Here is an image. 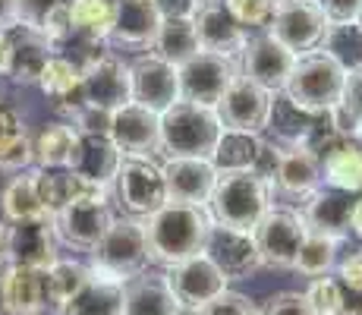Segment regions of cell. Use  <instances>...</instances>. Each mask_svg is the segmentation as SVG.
<instances>
[{"mask_svg":"<svg viewBox=\"0 0 362 315\" xmlns=\"http://www.w3.org/2000/svg\"><path fill=\"white\" fill-rule=\"evenodd\" d=\"M76 142H79V132L66 120L47 123L45 130L32 139V164L38 167V171H69Z\"/></svg>","mask_w":362,"mask_h":315,"instance_id":"1f68e13d","label":"cell"},{"mask_svg":"<svg viewBox=\"0 0 362 315\" xmlns=\"http://www.w3.org/2000/svg\"><path fill=\"white\" fill-rule=\"evenodd\" d=\"M277 0H224L227 13L243 25V29H268L271 23V13H274Z\"/></svg>","mask_w":362,"mask_h":315,"instance_id":"b9f144b4","label":"cell"},{"mask_svg":"<svg viewBox=\"0 0 362 315\" xmlns=\"http://www.w3.org/2000/svg\"><path fill=\"white\" fill-rule=\"evenodd\" d=\"M107 136L123 158H155L161 151V114L129 101L110 114Z\"/></svg>","mask_w":362,"mask_h":315,"instance_id":"5bb4252c","label":"cell"},{"mask_svg":"<svg viewBox=\"0 0 362 315\" xmlns=\"http://www.w3.org/2000/svg\"><path fill=\"white\" fill-rule=\"evenodd\" d=\"M57 246L60 240L54 230V218L6 224V262L47 271L60 258Z\"/></svg>","mask_w":362,"mask_h":315,"instance_id":"ac0fdd59","label":"cell"},{"mask_svg":"<svg viewBox=\"0 0 362 315\" xmlns=\"http://www.w3.org/2000/svg\"><path fill=\"white\" fill-rule=\"evenodd\" d=\"M129 95L136 104L164 114L180 101V73L158 54H139L129 63Z\"/></svg>","mask_w":362,"mask_h":315,"instance_id":"9a60e30c","label":"cell"},{"mask_svg":"<svg viewBox=\"0 0 362 315\" xmlns=\"http://www.w3.org/2000/svg\"><path fill=\"white\" fill-rule=\"evenodd\" d=\"M0 212H4L6 224H19V221H38V218H51L41 195V171L29 167L19 171V177H13L10 183L0 193Z\"/></svg>","mask_w":362,"mask_h":315,"instance_id":"4316f807","label":"cell"},{"mask_svg":"<svg viewBox=\"0 0 362 315\" xmlns=\"http://www.w3.org/2000/svg\"><path fill=\"white\" fill-rule=\"evenodd\" d=\"M350 193H337V189H315V193L305 199L303 205V221L309 230H318V234L337 236V240H346L350 236V212H353Z\"/></svg>","mask_w":362,"mask_h":315,"instance_id":"d4e9b609","label":"cell"},{"mask_svg":"<svg viewBox=\"0 0 362 315\" xmlns=\"http://www.w3.org/2000/svg\"><path fill=\"white\" fill-rule=\"evenodd\" d=\"M264 155V139L252 132H230L221 130V139L214 145L211 164L214 171H259Z\"/></svg>","mask_w":362,"mask_h":315,"instance_id":"d6a6232c","label":"cell"},{"mask_svg":"<svg viewBox=\"0 0 362 315\" xmlns=\"http://www.w3.org/2000/svg\"><path fill=\"white\" fill-rule=\"evenodd\" d=\"M318 51H325L344 73L362 69V25L359 23H331Z\"/></svg>","mask_w":362,"mask_h":315,"instance_id":"74e56055","label":"cell"},{"mask_svg":"<svg viewBox=\"0 0 362 315\" xmlns=\"http://www.w3.org/2000/svg\"><path fill=\"white\" fill-rule=\"evenodd\" d=\"M211 224L214 221L208 214V208L183 205V202H164L151 218L142 221L148 258L164 265V268H173L180 262L205 256Z\"/></svg>","mask_w":362,"mask_h":315,"instance_id":"6da1fadb","label":"cell"},{"mask_svg":"<svg viewBox=\"0 0 362 315\" xmlns=\"http://www.w3.org/2000/svg\"><path fill=\"white\" fill-rule=\"evenodd\" d=\"M350 234H356L362 240V199L353 202V212H350Z\"/></svg>","mask_w":362,"mask_h":315,"instance_id":"f5cc1de1","label":"cell"},{"mask_svg":"<svg viewBox=\"0 0 362 315\" xmlns=\"http://www.w3.org/2000/svg\"><path fill=\"white\" fill-rule=\"evenodd\" d=\"M334 126H337L344 136L356 139V132L362 130V69L356 73H346L344 82V95H340V104L331 110Z\"/></svg>","mask_w":362,"mask_h":315,"instance_id":"60d3db41","label":"cell"},{"mask_svg":"<svg viewBox=\"0 0 362 315\" xmlns=\"http://www.w3.org/2000/svg\"><path fill=\"white\" fill-rule=\"evenodd\" d=\"M161 177H164V189H167V202H183V205L208 208L218 171H214V164L205 158H164Z\"/></svg>","mask_w":362,"mask_h":315,"instance_id":"44dd1931","label":"cell"},{"mask_svg":"<svg viewBox=\"0 0 362 315\" xmlns=\"http://www.w3.org/2000/svg\"><path fill=\"white\" fill-rule=\"evenodd\" d=\"M196 315H259V306L246 297V293L224 290L221 297H214L211 303H205Z\"/></svg>","mask_w":362,"mask_h":315,"instance_id":"ee69618b","label":"cell"},{"mask_svg":"<svg viewBox=\"0 0 362 315\" xmlns=\"http://www.w3.org/2000/svg\"><path fill=\"white\" fill-rule=\"evenodd\" d=\"M158 29H161V13L155 0H117L114 29L107 41L120 47H148L151 51Z\"/></svg>","mask_w":362,"mask_h":315,"instance_id":"cb8c5ba5","label":"cell"},{"mask_svg":"<svg viewBox=\"0 0 362 315\" xmlns=\"http://www.w3.org/2000/svg\"><path fill=\"white\" fill-rule=\"evenodd\" d=\"M32 164V136L10 108L0 104V167L4 171H29Z\"/></svg>","mask_w":362,"mask_h":315,"instance_id":"f35d334b","label":"cell"},{"mask_svg":"<svg viewBox=\"0 0 362 315\" xmlns=\"http://www.w3.org/2000/svg\"><path fill=\"white\" fill-rule=\"evenodd\" d=\"M0 312L4 315H57L47 290V275L38 268L0 265Z\"/></svg>","mask_w":362,"mask_h":315,"instance_id":"4fadbf2b","label":"cell"},{"mask_svg":"<svg viewBox=\"0 0 362 315\" xmlns=\"http://www.w3.org/2000/svg\"><path fill=\"white\" fill-rule=\"evenodd\" d=\"M271 193L274 186L290 199H309L315 189L325 186L322 161L309 145H277L274 142V164H271Z\"/></svg>","mask_w":362,"mask_h":315,"instance_id":"e0dca14e","label":"cell"},{"mask_svg":"<svg viewBox=\"0 0 362 315\" xmlns=\"http://www.w3.org/2000/svg\"><path fill=\"white\" fill-rule=\"evenodd\" d=\"M114 186L127 218H151L167 202L161 164L155 158H120Z\"/></svg>","mask_w":362,"mask_h":315,"instance_id":"ba28073f","label":"cell"},{"mask_svg":"<svg viewBox=\"0 0 362 315\" xmlns=\"http://www.w3.org/2000/svg\"><path fill=\"white\" fill-rule=\"evenodd\" d=\"M60 315H123V281L92 271L86 287L69 299Z\"/></svg>","mask_w":362,"mask_h":315,"instance_id":"4dcf8cb0","label":"cell"},{"mask_svg":"<svg viewBox=\"0 0 362 315\" xmlns=\"http://www.w3.org/2000/svg\"><path fill=\"white\" fill-rule=\"evenodd\" d=\"M318 120H322V117H312V114H305V110H299L296 104H290L281 92H277L274 101H271L268 130L274 132L277 145H305L309 136L315 132Z\"/></svg>","mask_w":362,"mask_h":315,"instance_id":"836d02e7","label":"cell"},{"mask_svg":"<svg viewBox=\"0 0 362 315\" xmlns=\"http://www.w3.org/2000/svg\"><path fill=\"white\" fill-rule=\"evenodd\" d=\"M328 23H356L362 13V0H318Z\"/></svg>","mask_w":362,"mask_h":315,"instance_id":"c3c4849f","label":"cell"},{"mask_svg":"<svg viewBox=\"0 0 362 315\" xmlns=\"http://www.w3.org/2000/svg\"><path fill=\"white\" fill-rule=\"evenodd\" d=\"M82 69V108L114 114L132 101L129 95V63L114 51H92L79 63Z\"/></svg>","mask_w":362,"mask_h":315,"instance_id":"52a82bcc","label":"cell"},{"mask_svg":"<svg viewBox=\"0 0 362 315\" xmlns=\"http://www.w3.org/2000/svg\"><path fill=\"white\" fill-rule=\"evenodd\" d=\"M305 299H309L312 312L315 315H340V284L337 277H315L305 290Z\"/></svg>","mask_w":362,"mask_h":315,"instance_id":"7bdbcfd3","label":"cell"},{"mask_svg":"<svg viewBox=\"0 0 362 315\" xmlns=\"http://www.w3.org/2000/svg\"><path fill=\"white\" fill-rule=\"evenodd\" d=\"M271 183L255 171H218L214 193L208 199V214L218 227L252 234L274 202Z\"/></svg>","mask_w":362,"mask_h":315,"instance_id":"7a4b0ae2","label":"cell"},{"mask_svg":"<svg viewBox=\"0 0 362 315\" xmlns=\"http://www.w3.org/2000/svg\"><path fill=\"white\" fill-rule=\"evenodd\" d=\"M164 277L170 284V293L177 299L180 312H192V315L205 303H211L214 297H221L227 290V284H230L208 256H196L189 262L173 265V268L164 271Z\"/></svg>","mask_w":362,"mask_h":315,"instance_id":"7c38bea8","label":"cell"},{"mask_svg":"<svg viewBox=\"0 0 362 315\" xmlns=\"http://www.w3.org/2000/svg\"><path fill=\"white\" fill-rule=\"evenodd\" d=\"M255 246H259L262 265L268 268H293L296 252L303 246L305 236V221L296 208L287 205H271L259 221V227L252 230Z\"/></svg>","mask_w":362,"mask_h":315,"instance_id":"9c48e42d","label":"cell"},{"mask_svg":"<svg viewBox=\"0 0 362 315\" xmlns=\"http://www.w3.org/2000/svg\"><path fill=\"white\" fill-rule=\"evenodd\" d=\"M19 29V6L16 0H0V32H13Z\"/></svg>","mask_w":362,"mask_h":315,"instance_id":"f907efd6","label":"cell"},{"mask_svg":"<svg viewBox=\"0 0 362 315\" xmlns=\"http://www.w3.org/2000/svg\"><path fill=\"white\" fill-rule=\"evenodd\" d=\"M88 268L98 271L114 281H129L142 275L148 265V243H145V227L139 218H114L107 234L98 240L92 252Z\"/></svg>","mask_w":362,"mask_h":315,"instance_id":"5b68a950","label":"cell"},{"mask_svg":"<svg viewBox=\"0 0 362 315\" xmlns=\"http://www.w3.org/2000/svg\"><path fill=\"white\" fill-rule=\"evenodd\" d=\"M340 315H362V293L340 287Z\"/></svg>","mask_w":362,"mask_h":315,"instance_id":"816d5d0a","label":"cell"},{"mask_svg":"<svg viewBox=\"0 0 362 315\" xmlns=\"http://www.w3.org/2000/svg\"><path fill=\"white\" fill-rule=\"evenodd\" d=\"M6 262V221H0V265Z\"/></svg>","mask_w":362,"mask_h":315,"instance_id":"db71d44e","label":"cell"},{"mask_svg":"<svg viewBox=\"0 0 362 315\" xmlns=\"http://www.w3.org/2000/svg\"><path fill=\"white\" fill-rule=\"evenodd\" d=\"M328 25L331 23L318 0H277L268 23V35L290 54L303 57L309 51H318Z\"/></svg>","mask_w":362,"mask_h":315,"instance_id":"8992f818","label":"cell"},{"mask_svg":"<svg viewBox=\"0 0 362 315\" xmlns=\"http://www.w3.org/2000/svg\"><path fill=\"white\" fill-rule=\"evenodd\" d=\"M322 180L337 193H359L362 189V145L356 139H340L322 158Z\"/></svg>","mask_w":362,"mask_h":315,"instance_id":"f546056e","label":"cell"},{"mask_svg":"<svg viewBox=\"0 0 362 315\" xmlns=\"http://www.w3.org/2000/svg\"><path fill=\"white\" fill-rule=\"evenodd\" d=\"M337 236H328V234H318V230H309L305 227V236H303V246L296 252V265L293 271L305 277H328L334 268H337V249H340Z\"/></svg>","mask_w":362,"mask_h":315,"instance_id":"d590c367","label":"cell"},{"mask_svg":"<svg viewBox=\"0 0 362 315\" xmlns=\"http://www.w3.org/2000/svg\"><path fill=\"white\" fill-rule=\"evenodd\" d=\"M205 256L218 265V271L227 281H243V277H252L262 268V256L255 246L252 234H243V230L230 227H218L211 224V234L205 243Z\"/></svg>","mask_w":362,"mask_h":315,"instance_id":"7402d4cb","label":"cell"},{"mask_svg":"<svg viewBox=\"0 0 362 315\" xmlns=\"http://www.w3.org/2000/svg\"><path fill=\"white\" fill-rule=\"evenodd\" d=\"M221 120L214 108L177 101L161 114V151L167 158H205L211 161L221 139Z\"/></svg>","mask_w":362,"mask_h":315,"instance_id":"277c9868","label":"cell"},{"mask_svg":"<svg viewBox=\"0 0 362 315\" xmlns=\"http://www.w3.org/2000/svg\"><path fill=\"white\" fill-rule=\"evenodd\" d=\"M120 151L117 145L110 142V136H92V132H79V142H76V151H73V164L69 171L82 173L86 180L92 183H114V173L120 167Z\"/></svg>","mask_w":362,"mask_h":315,"instance_id":"f1b7e54d","label":"cell"},{"mask_svg":"<svg viewBox=\"0 0 362 315\" xmlns=\"http://www.w3.org/2000/svg\"><path fill=\"white\" fill-rule=\"evenodd\" d=\"M337 284L353 293H362V249L346 252L344 262H337Z\"/></svg>","mask_w":362,"mask_h":315,"instance_id":"7dc6e473","label":"cell"},{"mask_svg":"<svg viewBox=\"0 0 362 315\" xmlns=\"http://www.w3.org/2000/svg\"><path fill=\"white\" fill-rule=\"evenodd\" d=\"M344 82H346V73L328 54L309 51V54H303V57H296L293 69H290V79L281 95L287 98L290 104H296L299 110H305V114L325 117L340 104Z\"/></svg>","mask_w":362,"mask_h":315,"instance_id":"3957f363","label":"cell"},{"mask_svg":"<svg viewBox=\"0 0 362 315\" xmlns=\"http://www.w3.org/2000/svg\"><path fill=\"white\" fill-rule=\"evenodd\" d=\"M356 142H359V145H362V130H359V132H356Z\"/></svg>","mask_w":362,"mask_h":315,"instance_id":"9f6ffc18","label":"cell"},{"mask_svg":"<svg viewBox=\"0 0 362 315\" xmlns=\"http://www.w3.org/2000/svg\"><path fill=\"white\" fill-rule=\"evenodd\" d=\"M117 0H69V25L73 35L88 41H107L114 29Z\"/></svg>","mask_w":362,"mask_h":315,"instance_id":"8d00e7d4","label":"cell"},{"mask_svg":"<svg viewBox=\"0 0 362 315\" xmlns=\"http://www.w3.org/2000/svg\"><path fill=\"white\" fill-rule=\"evenodd\" d=\"M151 54H158V57L177 69L183 63H189L199 54V38L192 19H167V23H161L155 45H151Z\"/></svg>","mask_w":362,"mask_h":315,"instance_id":"e575fe53","label":"cell"},{"mask_svg":"<svg viewBox=\"0 0 362 315\" xmlns=\"http://www.w3.org/2000/svg\"><path fill=\"white\" fill-rule=\"evenodd\" d=\"M296 63V54H290L284 45H277L268 32L264 35H255V38L246 41L240 54V73L246 79H252L255 86H262L264 92L277 95L284 92L290 79V69Z\"/></svg>","mask_w":362,"mask_h":315,"instance_id":"d6986e66","label":"cell"},{"mask_svg":"<svg viewBox=\"0 0 362 315\" xmlns=\"http://www.w3.org/2000/svg\"><path fill=\"white\" fill-rule=\"evenodd\" d=\"M123 315H180L164 271H142L123 281Z\"/></svg>","mask_w":362,"mask_h":315,"instance_id":"484cf974","label":"cell"},{"mask_svg":"<svg viewBox=\"0 0 362 315\" xmlns=\"http://www.w3.org/2000/svg\"><path fill=\"white\" fill-rule=\"evenodd\" d=\"M180 73V101H192L202 108H218V101L230 88L240 73V63L218 57V54L199 51L189 63L177 69Z\"/></svg>","mask_w":362,"mask_h":315,"instance_id":"30bf717a","label":"cell"},{"mask_svg":"<svg viewBox=\"0 0 362 315\" xmlns=\"http://www.w3.org/2000/svg\"><path fill=\"white\" fill-rule=\"evenodd\" d=\"M6 73V35L0 32V76Z\"/></svg>","mask_w":362,"mask_h":315,"instance_id":"11a10c76","label":"cell"},{"mask_svg":"<svg viewBox=\"0 0 362 315\" xmlns=\"http://www.w3.org/2000/svg\"><path fill=\"white\" fill-rule=\"evenodd\" d=\"M259 315H315V312H312L305 293L284 290V293H271V297L262 303Z\"/></svg>","mask_w":362,"mask_h":315,"instance_id":"bcb514c9","label":"cell"},{"mask_svg":"<svg viewBox=\"0 0 362 315\" xmlns=\"http://www.w3.org/2000/svg\"><path fill=\"white\" fill-rule=\"evenodd\" d=\"M45 275H47V290H51V303H54V309H57V315H60L69 299H73L76 293L86 287L92 268H88V265H82V262L57 258V262H54Z\"/></svg>","mask_w":362,"mask_h":315,"instance_id":"ab89813d","label":"cell"},{"mask_svg":"<svg viewBox=\"0 0 362 315\" xmlns=\"http://www.w3.org/2000/svg\"><path fill=\"white\" fill-rule=\"evenodd\" d=\"M356 23H359V25H362V13H359V19H356Z\"/></svg>","mask_w":362,"mask_h":315,"instance_id":"6f0895ef","label":"cell"},{"mask_svg":"<svg viewBox=\"0 0 362 315\" xmlns=\"http://www.w3.org/2000/svg\"><path fill=\"white\" fill-rule=\"evenodd\" d=\"M110 221H114V214L107 208V199L104 195H88V199H76L60 208L54 214V230H57L60 243L92 252L101 236L107 234Z\"/></svg>","mask_w":362,"mask_h":315,"instance_id":"2e32d148","label":"cell"},{"mask_svg":"<svg viewBox=\"0 0 362 315\" xmlns=\"http://www.w3.org/2000/svg\"><path fill=\"white\" fill-rule=\"evenodd\" d=\"M38 88L54 101V108L64 110L66 117H73L82 108V69L79 63H73L64 54H54L41 69Z\"/></svg>","mask_w":362,"mask_h":315,"instance_id":"83f0119b","label":"cell"},{"mask_svg":"<svg viewBox=\"0 0 362 315\" xmlns=\"http://www.w3.org/2000/svg\"><path fill=\"white\" fill-rule=\"evenodd\" d=\"M192 25H196L199 51L218 54V57L227 60L240 57L249 41V32L227 13L224 0H202L196 16H192Z\"/></svg>","mask_w":362,"mask_h":315,"instance_id":"ffe728a7","label":"cell"},{"mask_svg":"<svg viewBox=\"0 0 362 315\" xmlns=\"http://www.w3.org/2000/svg\"><path fill=\"white\" fill-rule=\"evenodd\" d=\"M69 0H16L19 6V25L32 32H41V25L51 19V13H57L60 6H66Z\"/></svg>","mask_w":362,"mask_h":315,"instance_id":"f6af8a7d","label":"cell"},{"mask_svg":"<svg viewBox=\"0 0 362 315\" xmlns=\"http://www.w3.org/2000/svg\"><path fill=\"white\" fill-rule=\"evenodd\" d=\"M271 101H274V95L264 92L262 86H255L243 73H236V79L230 82V88L224 92L214 110H218V120L224 130L262 136L271 120Z\"/></svg>","mask_w":362,"mask_h":315,"instance_id":"8fae6325","label":"cell"},{"mask_svg":"<svg viewBox=\"0 0 362 315\" xmlns=\"http://www.w3.org/2000/svg\"><path fill=\"white\" fill-rule=\"evenodd\" d=\"M54 57V45L41 32H32L25 25L6 32V73L13 82L38 86L41 69Z\"/></svg>","mask_w":362,"mask_h":315,"instance_id":"603a6c76","label":"cell"},{"mask_svg":"<svg viewBox=\"0 0 362 315\" xmlns=\"http://www.w3.org/2000/svg\"><path fill=\"white\" fill-rule=\"evenodd\" d=\"M199 4L202 0H155L158 13H161V23H167V19H192Z\"/></svg>","mask_w":362,"mask_h":315,"instance_id":"681fc988","label":"cell"}]
</instances>
